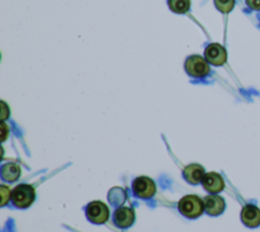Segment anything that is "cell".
Segmentation results:
<instances>
[{
    "instance_id": "cell-1",
    "label": "cell",
    "mask_w": 260,
    "mask_h": 232,
    "mask_svg": "<svg viewBox=\"0 0 260 232\" xmlns=\"http://www.w3.org/2000/svg\"><path fill=\"white\" fill-rule=\"evenodd\" d=\"M203 200L194 194H188L182 197L178 204L179 212L186 218L195 219L202 215L204 211Z\"/></svg>"
},
{
    "instance_id": "cell-4",
    "label": "cell",
    "mask_w": 260,
    "mask_h": 232,
    "mask_svg": "<svg viewBox=\"0 0 260 232\" xmlns=\"http://www.w3.org/2000/svg\"><path fill=\"white\" fill-rule=\"evenodd\" d=\"M132 190L137 197L149 198L155 193L156 187L152 179L146 176H140L133 181Z\"/></svg>"
},
{
    "instance_id": "cell-9",
    "label": "cell",
    "mask_w": 260,
    "mask_h": 232,
    "mask_svg": "<svg viewBox=\"0 0 260 232\" xmlns=\"http://www.w3.org/2000/svg\"><path fill=\"white\" fill-rule=\"evenodd\" d=\"M202 185L206 191L210 193H217L224 188V181L220 174L216 172H209L204 175Z\"/></svg>"
},
{
    "instance_id": "cell-17",
    "label": "cell",
    "mask_w": 260,
    "mask_h": 232,
    "mask_svg": "<svg viewBox=\"0 0 260 232\" xmlns=\"http://www.w3.org/2000/svg\"><path fill=\"white\" fill-rule=\"evenodd\" d=\"M247 5L254 9V10H260V0H246Z\"/></svg>"
},
{
    "instance_id": "cell-6",
    "label": "cell",
    "mask_w": 260,
    "mask_h": 232,
    "mask_svg": "<svg viewBox=\"0 0 260 232\" xmlns=\"http://www.w3.org/2000/svg\"><path fill=\"white\" fill-rule=\"evenodd\" d=\"M204 56L208 63L215 66H220L226 61V51L221 45L217 43L209 44L205 48Z\"/></svg>"
},
{
    "instance_id": "cell-16",
    "label": "cell",
    "mask_w": 260,
    "mask_h": 232,
    "mask_svg": "<svg viewBox=\"0 0 260 232\" xmlns=\"http://www.w3.org/2000/svg\"><path fill=\"white\" fill-rule=\"evenodd\" d=\"M0 193H1V206H4L7 201H8V198H9V189L7 187H5L4 185H2L0 187Z\"/></svg>"
},
{
    "instance_id": "cell-14",
    "label": "cell",
    "mask_w": 260,
    "mask_h": 232,
    "mask_svg": "<svg viewBox=\"0 0 260 232\" xmlns=\"http://www.w3.org/2000/svg\"><path fill=\"white\" fill-rule=\"evenodd\" d=\"M168 4L176 13H186L190 8V0H168Z\"/></svg>"
},
{
    "instance_id": "cell-15",
    "label": "cell",
    "mask_w": 260,
    "mask_h": 232,
    "mask_svg": "<svg viewBox=\"0 0 260 232\" xmlns=\"http://www.w3.org/2000/svg\"><path fill=\"white\" fill-rule=\"evenodd\" d=\"M214 4L220 12L228 13L234 8L235 0H214Z\"/></svg>"
},
{
    "instance_id": "cell-5",
    "label": "cell",
    "mask_w": 260,
    "mask_h": 232,
    "mask_svg": "<svg viewBox=\"0 0 260 232\" xmlns=\"http://www.w3.org/2000/svg\"><path fill=\"white\" fill-rule=\"evenodd\" d=\"M109 208L100 200H94L86 207V217L94 224H104L109 218Z\"/></svg>"
},
{
    "instance_id": "cell-8",
    "label": "cell",
    "mask_w": 260,
    "mask_h": 232,
    "mask_svg": "<svg viewBox=\"0 0 260 232\" xmlns=\"http://www.w3.org/2000/svg\"><path fill=\"white\" fill-rule=\"evenodd\" d=\"M135 219L134 211L128 207L118 208L113 216V221L119 228H128L130 227Z\"/></svg>"
},
{
    "instance_id": "cell-12",
    "label": "cell",
    "mask_w": 260,
    "mask_h": 232,
    "mask_svg": "<svg viewBox=\"0 0 260 232\" xmlns=\"http://www.w3.org/2000/svg\"><path fill=\"white\" fill-rule=\"evenodd\" d=\"M20 168L14 163H8L1 168V177L4 181L14 182L19 178Z\"/></svg>"
},
{
    "instance_id": "cell-2",
    "label": "cell",
    "mask_w": 260,
    "mask_h": 232,
    "mask_svg": "<svg viewBox=\"0 0 260 232\" xmlns=\"http://www.w3.org/2000/svg\"><path fill=\"white\" fill-rule=\"evenodd\" d=\"M36 197L35 188L29 184H19L11 191V200L19 209L29 207Z\"/></svg>"
},
{
    "instance_id": "cell-11",
    "label": "cell",
    "mask_w": 260,
    "mask_h": 232,
    "mask_svg": "<svg viewBox=\"0 0 260 232\" xmlns=\"http://www.w3.org/2000/svg\"><path fill=\"white\" fill-rule=\"evenodd\" d=\"M204 175V168L199 164H190L183 170V176L185 180L191 184H198L199 182H202Z\"/></svg>"
},
{
    "instance_id": "cell-10",
    "label": "cell",
    "mask_w": 260,
    "mask_h": 232,
    "mask_svg": "<svg viewBox=\"0 0 260 232\" xmlns=\"http://www.w3.org/2000/svg\"><path fill=\"white\" fill-rule=\"evenodd\" d=\"M205 211L210 216H218L220 215L225 208V202L223 198L219 195H207L204 199Z\"/></svg>"
},
{
    "instance_id": "cell-13",
    "label": "cell",
    "mask_w": 260,
    "mask_h": 232,
    "mask_svg": "<svg viewBox=\"0 0 260 232\" xmlns=\"http://www.w3.org/2000/svg\"><path fill=\"white\" fill-rule=\"evenodd\" d=\"M108 199L112 206L119 207L125 201L126 192L121 187H114L110 190V192L108 194Z\"/></svg>"
},
{
    "instance_id": "cell-3",
    "label": "cell",
    "mask_w": 260,
    "mask_h": 232,
    "mask_svg": "<svg viewBox=\"0 0 260 232\" xmlns=\"http://www.w3.org/2000/svg\"><path fill=\"white\" fill-rule=\"evenodd\" d=\"M186 72L193 77H203L208 74L209 66L207 61L199 55H192L185 62Z\"/></svg>"
},
{
    "instance_id": "cell-7",
    "label": "cell",
    "mask_w": 260,
    "mask_h": 232,
    "mask_svg": "<svg viewBox=\"0 0 260 232\" xmlns=\"http://www.w3.org/2000/svg\"><path fill=\"white\" fill-rule=\"evenodd\" d=\"M241 220L247 227H258L260 225V209L255 205H246L242 209Z\"/></svg>"
}]
</instances>
